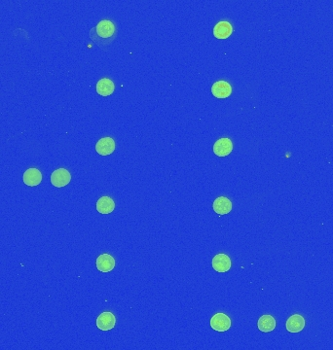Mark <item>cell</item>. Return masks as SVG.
I'll return each mask as SVG.
<instances>
[{
  "mask_svg": "<svg viewBox=\"0 0 333 350\" xmlns=\"http://www.w3.org/2000/svg\"><path fill=\"white\" fill-rule=\"evenodd\" d=\"M93 32H96L95 35H97L98 39L105 40L115 34V26L108 20H102L97 25Z\"/></svg>",
  "mask_w": 333,
  "mask_h": 350,
  "instance_id": "6da1fadb",
  "label": "cell"
},
{
  "mask_svg": "<svg viewBox=\"0 0 333 350\" xmlns=\"http://www.w3.org/2000/svg\"><path fill=\"white\" fill-rule=\"evenodd\" d=\"M71 180V175L66 168H59L55 170L51 175V183L57 187L62 188L67 186Z\"/></svg>",
  "mask_w": 333,
  "mask_h": 350,
  "instance_id": "7a4b0ae2",
  "label": "cell"
},
{
  "mask_svg": "<svg viewBox=\"0 0 333 350\" xmlns=\"http://www.w3.org/2000/svg\"><path fill=\"white\" fill-rule=\"evenodd\" d=\"M211 327L217 332H226L231 327V319L224 313H216L211 319Z\"/></svg>",
  "mask_w": 333,
  "mask_h": 350,
  "instance_id": "3957f363",
  "label": "cell"
},
{
  "mask_svg": "<svg viewBox=\"0 0 333 350\" xmlns=\"http://www.w3.org/2000/svg\"><path fill=\"white\" fill-rule=\"evenodd\" d=\"M97 327L101 331H110L116 325V318L112 312L105 311L100 313L97 318Z\"/></svg>",
  "mask_w": 333,
  "mask_h": 350,
  "instance_id": "277c9868",
  "label": "cell"
},
{
  "mask_svg": "<svg viewBox=\"0 0 333 350\" xmlns=\"http://www.w3.org/2000/svg\"><path fill=\"white\" fill-rule=\"evenodd\" d=\"M115 150V141L111 137H102L96 144V151L101 156H108Z\"/></svg>",
  "mask_w": 333,
  "mask_h": 350,
  "instance_id": "5b68a950",
  "label": "cell"
},
{
  "mask_svg": "<svg viewBox=\"0 0 333 350\" xmlns=\"http://www.w3.org/2000/svg\"><path fill=\"white\" fill-rule=\"evenodd\" d=\"M213 269L217 272H226L231 269V260L226 254L220 253L213 259Z\"/></svg>",
  "mask_w": 333,
  "mask_h": 350,
  "instance_id": "8992f818",
  "label": "cell"
},
{
  "mask_svg": "<svg viewBox=\"0 0 333 350\" xmlns=\"http://www.w3.org/2000/svg\"><path fill=\"white\" fill-rule=\"evenodd\" d=\"M23 180H24V183L26 185L31 186V187H34V186H37V185H39L41 183L42 174L37 168L32 167V168H29L24 173Z\"/></svg>",
  "mask_w": 333,
  "mask_h": 350,
  "instance_id": "52a82bcc",
  "label": "cell"
},
{
  "mask_svg": "<svg viewBox=\"0 0 333 350\" xmlns=\"http://www.w3.org/2000/svg\"><path fill=\"white\" fill-rule=\"evenodd\" d=\"M233 151V143L229 138H220L214 145V153L218 157H226Z\"/></svg>",
  "mask_w": 333,
  "mask_h": 350,
  "instance_id": "ba28073f",
  "label": "cell"
},
{
  "mask_svg": "<svg viewBox=\"0 0 333 350\" xmlns=\"http://www.w3.org/2000/svg\"><path fill=\"white\" fill-rule=\"evenodd\" d=\"M97 269L101 272H109L115 268V259L109 254H101L96 261Z\"/></svg>",
  "mask_w": 333,
  "mask_h": 350,
  "instance_id": "9c48e42d",
  "label": "cell"
},
{
  "mask_svg": "<svg viewBox=\"0 0 333 350\" xmlns=\"http://www.w3.org/2000/svg\"><path fill=\"white\" fill-rule=\"evenodd\" d=\"M212 93L217 98H226L232 94V87L226 81H218L213 85Z\"/></svg>",
  "mask_w": 333,
  "mask_h": 350,
  "instance_id": "30bf717a",
  "label": "cell"
},
{
  "mask_svg": "<svg viewBox=\"0 0 333 350\" xmlns=\"http://www.w3.org/2000/svg\"><path fill=\"white\" fill-rule=\"evenodd\" d=\"M213 207H214V210L217 214L225 215V214H228L229 212H231L233 207H232V203L229 199H227L225 197H219L215 200Z\"/></svg>",
  "mask_w": 333,
  "mask_h": 350,
  "instance_id": "8fae6325",
  "label": "cell"
},
{
  "mask_svg": "<svg viewBox=\"0 0 333 350\" xmlns=\"http://www.w3.org/2000/svg\"><path fill=\"white\" fill-rule=\"evenodd\" d=\"M233 32V28L228 22H219L214 28V35L217 39H226Z\"/></svg>",
  "mask_w": 333,
  "mask_h": 350,
  "instance_id": "7c38bea8",
  "label": "cell"
},
{
  "mask_svg": "<svg viewBox=\"0 0 333 350\" xmlns=\"http://www.w3.org/2000/svg\"><path fill=\"white\" fill-rule=\"evenodd\" d=\"M305 327V319L299 315H291L286 321V330L290 333H299Z\"/></svg>",
  "mask_w": 333,
  "mask_h": 350,
  "instance_id": "4fadbf2b",
  "label": "cell"
},
{
  "mask_svg": "<svg viewBox=\"0 0 333 350\" xmlns=\"http://www.w3.org/2000/svg\"><path fill=\"white\" fill-rule=\"evenodd\" d=\"M97 93L99 95H100L101 96H108L110 95H112V93L115 90V86L114 83L107 78H103L100 79L98 83H97V87H96Z\"/></svg>",
  "mask_w": 333,
  "mask_h": 350,
  "instance_id": "5bb4252c",
  "label": "cell"
},
{
  "mask_svg": "<svg viewBox=\"0 0 333 350\" xmlns=\"http://www.w3.org/2000/svg\"><path fill=\"white\" fill-rule=\"evenodd\" d=\"M97 210L100 214H109L115 208L114 201L109 197H101L97 202Z\"/></svg>",
  "mask_w": 333,
  "mask_h": 350,
  "instance_id": "9a60e30c",
  "label": "cell"
},
{
  "mask_svg": "<svg viewBox=\"0 0 333 350\" xmlns=\"http://www.w3.org/2000/svg\"><path fill=\"white\" fill-rule=\"evenodd\" d=\"M276 324L277 323L275 318L272 315H268V314L261 316L257 323L258 329L264 333H269L274 331L276 328Z\"/></svg>",
  "mask_w": 333,
  "mask_h": 350,
  "instance_id": "2e32d148",
  "label": "cell"
}]
</instances>
